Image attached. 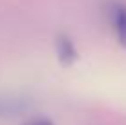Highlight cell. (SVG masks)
<instances>
[{
  "instance_id": "cell-2",
  "label": "cell",
  "mask_w": 126,
  "mask_h": 125,
  "mask_svg": "<svg viewBox=\"0 0 126 125\" xmlns=\"http://www.w3.org/2000/svg\"><path fill=\"white\" fill-rule=\"evenodd\" d=\"M55 48H57L59 61L62 63L64 66H69V64H73L77 61V55L79 53H77V48H75V44H73V41L68 35H59Z\"/></svg>"
},
{
  "instance_id": "cell-3",
  "label": "cell",
  "mask_w": 126,
  "mask_h": 125,
  "mask_svg": "<svg viewBox=\"0 0 126 125\" xmlns=\"http://www.w3.org/2000/svg\"><path fill=\"white\" fill-rule=\"evenodd\" d=\"M24 125H53V123H51L49 120H46V118H37V120H31V122H28Z\"/></svg>"
},
{
  "instance_id": "cell-1",
  "label": "cell",
  "mask_w": 126,
  "mask_h": 125,
  "mask_svg": "<svg viewBox=\"0 0 126 125\" xmlns=\"http://www.w3.org/2000/svg\"><path fill=\"white\" fill-rule=\"evenodd\" d=\"M108 17L113 29V35L121 46H126V4L111 2L108 6Z\"/></svg>"
}]
</instances>
